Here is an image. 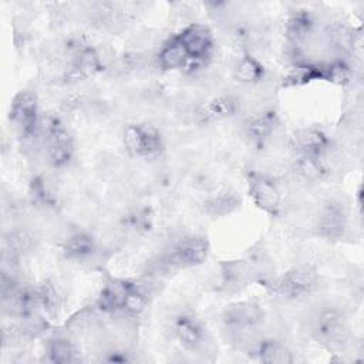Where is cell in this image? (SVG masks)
<instances>
[{
  "label": "cell",
  "instance_id": "1",
  "mask_svg": "<svg viewBox=\"0 0 364 364\" xmlns=\"http://www.w3.org/2000/svg\"><path fill=\"white\" fill-rule=\"evenodd\" d=\"M318 270L310 263H300L283 274L270 279L266 287L286 300H299L310 296L318 287Z\"/></svg>",
  "mask_w": 364,
  "mask_h": 364
},
{
  "label": "cell",
  "instance_id": "2",
  "mask_svg": "<svg viewBox=\"0 0 364 364\" xmlns=\"http://www.w3.org/2000/svg\"><path fill=\"white\" fill-rule=\"evenodd\" d=\"M311 333L317 343L333 351L346 348L351 337L347 318L334 307H324L316 313L311 321Z\"/></svg>",
  "mask_w": 364,
  "mask_h": 364
},
{
  "label": "cell",
  "instance_id": "3",
  "mask_svg": "<svg viewBox=\"0 0 364 364\" xmlns=\"http://www.w3.org/2000/svg\"><path fill=\"white\" fill-rule=\"evenodd\" d=\"M40 134L44 139L46 155L51 166L63 168L68 165L75 152L73 135L60 122L58 118L48 117L41 119Z\"/></svg>",
  "mask_w": 364,
  "mask_h": 364
},
{
  "label": "cell",
  "instance_id": "4",
  "mask_svg": "<svg viewBox=\"0 0 364 364\" xmlns=\"http://www.w3.org/2000/svg\"><path fill=\"white\" fill-rule=\"evenodd\" d=\"M263 310L253 301H236L222 313L223 330L233 340H245L259 328L263 321Z\"/></svg>",
  "mask_w": 364,
  "mask_h": 364
},
{
  "label": "cell",
  "instance_id": "5",
  "mask_svg": "<svg viewBox=\"0 0 364 364\" xmlns=\"http://www.w3.org/2000/svg\"><path fill=\"white\" fill-rule=\"evenodd\" d=\"M9 119L18 136L30 139L40 132L41 118L38 109V100L31 91L17 92L10 104Z\"/></svg>",
  "mask_w": 364,
  "mask_h": 364
},
{
  "label": "cell",
  "instance_id": "6",
  "mask_svg": "<svg viewBox=\"0 0 364 364\" xmlns=\"http://www.w3.org/2000/svg\"><path fill=\"white\" fill-rule=\"evenodd\" d=\"M209 242L203 236L192 235L179 239L162 256V264L171 269H192L206 262Z\"/></svg>",
  "mask_w": 364,
  "mask_h": 364
},
{
  "label": "cell",
  "instance_id": "7",
  "mask_svg": "<svg viewBox=\"0 0 364 364\" xmlns=\"http://www.w3.org/2000/svg\"><path fill=\"white\" fill-rule=\"evenodd\" d=\"M122 141L125 151L132 158H155L164 151V138L152 125H127Z\"/></svg>",
  "mask_w": 364,
  "mask_h": 364
},
{
  "label": "cell",
  "instance_id": "8",
  "mask_svg": "<svg viewBox=\"0 0 364 364\" xmlns=\"http://www.w3.org/2000/svg\"><path fill=\"white\" fill-rule=\"evenodd\" d=\"M348 228V213L343 202L337 199L327 200L318 210L313 230L320 239L336 242L346 236Z\"/></svg>",
  "mask_w": 364,
  "mask_h": 364
},
{
  "label": "cell",
  "instance_id": "9",
  "mask_svg": "<svg viewBox=\"0 0 364 364\" xmlns=\"http://www.w3.org/2000/svg\"><path fill=\"white\" fill-rule=\"evenodd\" d=\"M247 193L252 202L269 216H277L282 210V192L276 181L260 172L247 173Z\"/></svg>",
  "mask_w": 364,
  "mask_h": 364
},
{
  "label": "cell",
  "instance_id": "10",
  "mask_svg": "<svg viewBox=\"0 0 364 364\" xmlns=\"http://www.w3.org/2000/svg\"><path fill=\"white\" fill-rule=\"evenodd\" d=\"M175 37L183 47L189 61L202 63L212 55L215 41L212 31L205 24H189L175 34Z\"/></svg>",
  "mask_w": 364,
  "mask_h": 364
},
{
  "label": "cell",
  "instance_id": "11",
  "mask_svg": "<svg viewBox=\"0 0 364 364\" xmlns=\"http://www.w3.org/2000/svg\"><path fill=\"white\" fill-rule=\"evenodd\" d=\"M135 286L136 283L128 279H118V277L108 279L98 291V296L95 299V307L101 313H107V314L122 311Z\"/></svg>",
  "mask_w": 364,
  "mask_h": 364
},
{
  "label": "cell",
  "instance_id": "12",
  "mask_svg": "<svg viewBox=\"0 0 364 364\" xmlns=\"http://www.w3.org/2000/svg\"><path fill=\"white\" fill-rule=\"evenodd\" d=\"M102 70H104V64L101 61L98 51L91 46H84L74 53L65 70V81L68 82L85 81L95 77Z\"/></svg>",
  "mask_w": 364,
  "mask_h": 364
},
{
  "label": "cell",
  "instance_id": "13",
  "mask_svg": "<svg viewBox=\"0 0 364 364\" xmlns=\"http://www.w3.org/2000/svg\"><path fill=\"white\" fill-rule=\"evenodd\" d=\"M291 142L297 155L320 159H323L331 145L327 134L317 127H304L297 129L291 136Z\"/></svg>",
  "mask_w": 364,
  "mask_h": 364
},
{
  "label": "cell",
  "instance_id": "14",
  "mask_svg": "<svg viewBox=\"0 0 364 364\" xmlns=\"http://www.w3.org/2000/svg\"><path fill=\"white\" fill-rule=\"evenodd\" d=\"M172 331L178 343L188 351H196L203 346L205 330L202 323L192 314L181 313L175 317Z\"/></svg>",
  "mask_w": 364,
  "mask_h": 364
},
{
  "label": "cell",
  "instance_id": "15",
  "mask_svg": "<svg viewBox=\"0 0 364 364\" xmlns=\"http://www.w3.org/2000/svg\"><path fill=\"white\" fill-rule=\"evenodd\" d=\"M36 303L40 316L47 321H54L61 313L63 297L58 287L50 279H44L37 286H34Z\"/></svg>",
  "mask_w": 364,
  "mask_h": 364
},
{
  "label": "cell",
  "instance_id": "16",
  "mask_svg": "<svg viewBox=\"0 0 364 364\" xmlns=\"http://www.w3.org/2000/svg\"><path fill=\"white\" fill-rule=\"evenodd\" d=\"M279 125V114L274 109H263L246 122V135L252 144L263 146Z\"/></svg>",
  "mask_w": 364,
  "mask_h": 364
},
{
  "label": "cell",
  "instance_id": "17",
  "mask_svg": "<svg viewBox=\"0 0 364 364\" xmlns=\"http://www.w3.org/2000/svg\"><path fill=\"white\" fill-rule=\"evenodd\" d=\"M97 250L95 239L85 230H75L63 242V256L70 262H87Z\"/></svg>",
  "mask_w": 364,
  "mask_h": 364
},
{
  "label": "cell",
  "instance_id": "18",
  "mask_svg": "<svg viewBox=\"0 0 364 364\" xmlns=\"http://www.w3.org/2000/svg\"><path fill=\"white\" fill-rule=\"evenodd\" d=\"M314 30V17L309 10L300 9L290 14L286 21V37L293 50L299 47L313 34Z\"/></svg>",
  "mask_w": 364,
  "mask_h": 364
},
{
  "label": "cell",
  "instance_id": "19",
  "mask_svg": "<svg viewBox=\"0 0 364 364\" xmlns=\"http://www.w3.org/2000/svg\"><path fill=\"white\" fill-rule=\"evenodd\" d=\"M253 353L257 361L263 364H291L294 363L293 351L280 340L274 338H263L260 340Z\"/></svg>",
  "mask_w": 364,
  "mask_h": 364
},
{
  "label": "cell",
  "instance_id": "20",
  "mask_svg": "<svg viewBox=\"0 0 364 364\" xmlns=\"http://www.w3.org/2000/svg\"><path fill=\"white\" fill-rule=\"evenodd\" d=\"M237 111L236 101L229 95H219L200 107L199 117L205 124L220 122L232 118Z\"/></svg>",
  "mask_w": 364,
  "mask_h": 364
},
{
  "label": "cell",
  "instance_id": "21",
  "mask_svg": "<svg viewBox=\"0 0 364 364\" xmlns=\"http://www.w3.org/2000/svg\"><path fill=\"white\" fill-rule=\"evenodd\" d=\"M47 360L53 364H74L81 360L77 344L67 337H53L46 346Z\"/></svg>",
  "mask_w": 364,
  "mask_h": 364
},
{
  "label": "cell",
  "instance_id": "22",
  "mask_svg": "<svg viewBox=\"0 0 364 364\" xmlns=\"http://www.w3.org/2000/svg\"><path fill=\"white\" fill-rule=\"evenodd\" d=\"M240 198L232 191H220L203 202L205 212L212 218H225L240 208Z\"/></svg>",
  "mask_w": 364,
  "mask_h": 364
},
{
  "label": "cell",
  "instance_id": "23",
  "mask_svg": "<svg viewBox=\"0 0 364 364\" xmlns=\"http://www.w3.org/2000/svg\"><path fill=\"white\" fill-rule=\"evenodd\" d=\"M188 63H189V58L175 36H172L168 41L162 44L158 53V64L164 71H173V70L183 68L186 67Z\"/></svg>",
  "mask_w": 364,
  "mask_h": 364
},
{
  "label": "cell",
  "instance_id": "24",
  "mask_svg": "<svg viewBox=\"0 0 364 364\" xmlns=\"http://www.w3.org/2000/svg\"><path fill=\"white\" fill-rule=\"evenodd\" d=\"M264 74H266L264 65L250 54H245L243 57H240L233 68V78L240 84H246V85H253L260 82Z\"/></svg>",
  "mask_w": 364,
  "mask_h": 364
},
{
  "label": "cell",
  "instance_id": "25",
  "mask_svg": "<svg viewBox=\"0 0 364 364\" xmlns=\"http://www.w3.org/2000/svg\"><path fill=\"white\" fill-rule=\"evenodd\" d=\"M293 172L306 182H318L326 175V166L320 158L297 155L293 164Z\"/></svg>",
  "mask_w": 364,
  "mask_h": 364
},
{
  "label": "cell",
  "instance_id": "26",
  "mask_svg": "<svg viewBox=\"0 0 364 364\" xmlns=\"http://www.w3.org/2000/svg\"><path fill=\"white\" fill-rule=\"evenodd\" d=\"M321 74L323 81L336 85H346L351 81V68L344 60H333L321 64Z\"/></svg>",
  "mask_w": 364,
  "mask_h": 364
},
{
  "label": "cell",
  "instance_id": "27",
  "mask_svg": "<svg viewBox=\"0 0 364 364\" xmlns=\"http://www.w3.org/2000/svg\"><path fill=\"white\" fill-rule=\"evenodd\" d=\"M30 195H31L33 200L41 206H46V208L55 206L57 198L43 176H34L31 179Z\"/></svg>",
  "mask_w": 364,
  "mask_h": 364
},
{
  "label": "cell",
  "instance_id": "28",
  "mask_svg": "<svg viewBox=\"0 0 364 364\" xmlns=\"http://www.w3.org/2000/svg\"><path fill=\"white\" fill-rule=\"evenodd\" d=\"M145 306H146V294L136 284L135 289L132 290V293L129 294V297H128L122 311L129 314V316H138V314H141L144 311Z\"/></svg>",
  "mask_w": 364,
  "mask_h": 364
}]
</instances>
